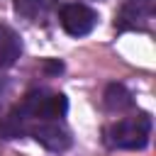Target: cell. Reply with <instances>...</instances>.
Returning a JSON list of instances; mask_svg holds the SVG:
<instances>
[{
  "label": "cell",
  "instance_id": "cell-1",
  "mask_svg": "<svg viewBox=\"0 0 156 156\" xmlns=\"http://www.w3.org/2000/svg\"><path fill=\"white\" fill-rule=\"evenodd\" d=\"M151 136V117L146 112L122 117L102 129V141L110 149H144Z\"/></svg>",
  "mask_w": 156,
  "mask_h": 156
},
{
  "label": "cell",
  "instance_id": "cell-4",
  "mask_svg": "<svg viewBox=\"0 0 156 156\" xmlns=\"http://www.w3.org/2000/svg\"><path fill=\"white\" fill-rule=\"evenodd\" d=\"M29 134L46 149V151H54V154H61L71 146V132L61 124V119H41V122H34L29 127Z\"/></svg>",
  "mask_w": 156,
  "mask_h": 156
},
{
  "label": "cell",
  "instance_id": "cell-6",
  "mask_svg": "<svg viewBox=\"0 0 156 156\" xmlns=\"http://www.w3.org/2000/svg\"><path fill=\"white\" fill-rule=\"evenodd\" d=\"M22 56V39L15 29L0 24V71L10 68Z\"/></svg>",
  "mask_w": 156,
  "mask_h": 156
},
{
  "label": "cell",
  "instance_id": "cell-3",
  "mask_svg": "<svg viewBox=\"0 0 156 156\" xmlns=\"http://www.w3.org/2000/svg\"><path fill=\"white\" fill-rule=\"evenodd\" d=\"M58 22L63 27L66 34L71 37H85L93 32V27L98 24V12L83 2H68L61 7L58 12Z\"/></svg>",
  "mask_w": 156,
  "mask_h": 156
},
{
  "label": "cell",
  "instance_id": "cell-8",
  "mask_svg": "<svg viewBox=\"0 0 156 156\" xmlns=\"http://www.w3.org/2000/svg\"><path fill=\"white\" fill-rule=\"evenodd\" d=\"M15 12L20 17H27V20H37L39 15H44V7H46V0H15Z\"/></svg>",
  "mask_w": 156,
  "mask_h": 156
},
{
  "label": "cell",
  "instance_id": "cell-7",
  "mask_svg": "<svg viewBox=\"0 0 156 156\" xmlns=\"http://www.w3.org/2000/svg\"><path fill=\"white\" fill-rule=\"evenodd\" d=\"M102 100H105V107L112 110V112H122V110H129V107L134 105L132 93H129L122 83H110V85L105 88Z\"/></svg>",
  "mask_w": 156,
  "mask_h": 156
},
{
  "label": "cell",
  "instance_id": "cell-2",
  "mask_svg": "<svg viewBox=\"0 0 156 156\" xmlns=\"http://www.w3.org/2000/svg\"><path fill=\"white\" fill-rule=\"evenodd\" d=\"M15 110H17V112L27 119V124L32 127L34 122H41V119H61V117L68 112V100H66V95H61V93L29 90Z\"/></svg>",
  "mask_w": 156,
  "mask_h": 156
},
{
  "label": "cell",
  "instance_id": "cell-9",
  "mask_svg": "<svg viewBox=\"0 0 156 156\" xmlns=\"http://www.w3.org/2000/svg\"><path fill=\"white\" fill-rule=\"evenodd\" d=\"M2 98H5V80H0V102H2Z\"/></svg>",
  "mask_w": 156,
  "mask_h": 156
},
{
  "label": "cell",
  "instance_id": "cell-5",
  "mask_svg": "<svg viewBox=\"0 0 156 156\" xmlns=\"http://www.w3.org/2000/svg\"><path fill=\"white\" fill-rule=\"evenodd\" d=\"M154 17V0H127L117 15V32H132V29H146Z\"/></svg>",
  "mask_w": 156,
  "mask_h": 156
}]
</instances>
